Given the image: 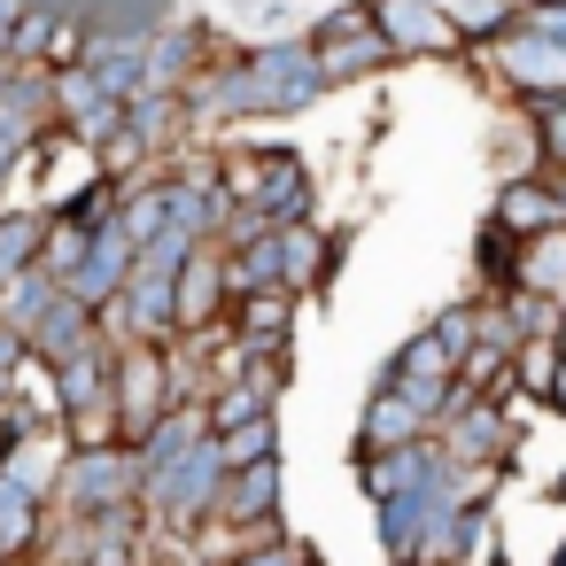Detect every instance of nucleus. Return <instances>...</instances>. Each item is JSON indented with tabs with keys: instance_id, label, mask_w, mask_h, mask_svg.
<instances>
[{
	"instance_id": "obj_20",
	"label": "nucleus",
	"mask_w": 566,
	"mask_h": 566,
	"mask_svg": "<svg viewBox=\"0 0 566 566\" xmlns=\"http://www.w3.org/2000/svg\"><path fill=\"white\" fill-rule=\"evenodd\" d=\"M551 380H558V342H551V334L520 342V349H512V388H520V403H543Z\"/></svg>"
},
{
	"instance_id": "obj_6",
	"label": "nucleus",
	"mask_w": 566,
	"mask_h": 566,
	"mask_svg": "<svg viewBox=\"0 0 566 566\" xmlns=\"http://www.w3.org/2000/svg\"><path fill=\"white\" fill-rule=\"evenodd\" d=\"M171 311H179V334H218L226 311H233V280H226V241H195L187 264L171 272Z\"/></svg>"
},
{
	"instance_id": "obj_22",
	"label": "nucleus",
	"mask_w": 566,
	"mask_h": 566,
	"mask_svg": "<svg viewBox=\"0 0 566 566\" xmlns=\"http://www.w3.org/2000/svg\"><path fill=\"white\" fill-rule=\"evenodd\" d=\"M535 148H543V171H566V102L535 109Z\"/></svg>"
},
{
	"instance_id": "obj_27",
	"label": "nucleus",
	"mask_w": 566,
	"mask_h": 566,
	"mask_svg": "<svg viewBox=\"0 0 566 566\" xmlns=\"http://www.w3.org/2000/svg\"><path fill=\"white\" fill-rule=\"evenodd\" d=\"M0 566H9V558H0Z\"/></svg>"
},
{
	"instance_id": "obj_5",
	"label": "nucleus",
	"mask_w": 566,
	"mask_h": 566,
	"mask_svg": "<svg viewBox=\"0 0 566 566\" xmlns=\"http://www.w3.org/2000/svg\"><path fill=\"white\" fill-rule=\"evenodd\" d=\"M373 24L396 48V63H465L473 55L434 0H373Z\"/></svg>"
},
{
	"instance_id": "obj_2",
	"label": "nucleus",
	"mask_w": 566,
	"mask_h": 566,
	"mask_svg": "<svg viewBox=\"0 0 566 566\" xmlns=\"http://www.w3.org/2000/svg\"><path fill=\"white\" fill-rule=\"evenodd\" d=\"M458 71H481L512 109H543V102H566V48L551 32H535L527 17H512L489 48H473Z\"/></svg>"
},
{
	"instance_id": "obj_9",
	"label": "nucleus",
	"mask_w": 566,
	"mask_h": 566,
	"mask_svg": "<svg viewBox=\"0 0 566 566\" xmlns=\"http://www.w3.org/2000/svg\"><path fill=\"white\" fill-rule=\"evenodd\" d=\"M434 434V419L403 396V388H365V411H357V450L349 458H365V450H411V442H427Z\"/></svg>"
},
{
	"instance_id": "obj_13",
	"label": "nucleus",
	"mask_w": 566,
	"mask_h": 566,
	"mask_svg": "<svg viewBox=\"0 0 566 566\" xmlns=\"http://www.w3.org/2000/svg\"><path fill=\"white\" fill-rule=\"evenodd\" d=\"M465 272H473V287H481V295H504V287H512V272H520V233H504V226H496V218L481 210Z\"/></svg>"
},
{
	"instance_id": "obj_15",
	"label": "nucleus",
	"mask_w": 566,
	"mask_h": 566,
	"mask_svg": "<svg viewBox=\"0 0 566 566\" xmlns=\"http://www.w3.org/2000/svg\"><path fill=\"white\" fill-rule=\"evenodd\" d=\"M40 241H48V210H32V202H0V287L40 264Z\"/></svg>"
},
{
	"instance_id": "obj_10",
	"label": "nucleus",
	"mask_w": 566,
	"mask_h": 566,
	"mask_svg": "<svg viewBox=\"0 0 566 566\" xmlns=\"http://www.w3.org/2000/svg\"><path fill=\"white\" fill-rule=\"evenodd\" d=\"M86 342H102V311H94V303H78L71 287H55V295H48V311H40V326H32V357L63 365V357H71V349H86Z\"/></svg>"
},
{
	"instance_id": "obj_26",
	"label": "nucleus",
	"mask_w": 566,
	"mask_h": 566,
	"mask_svg": "<svg viewBox=\"0 0 566 566\" xmlns=\"http://www.w3.org/2000/svg\"><path fill=\"white\" fill-rule=\"evenodd\" d=\"M551 342H558V357H566V303H558V334H551Z\"/></svg>"
},
{
	"instance_id": "obj_23",
	"label": "nucleus",
	"mask_w": 566,
	"mask_h": 566,
	"mask_svg": "<svg viewBox=\"0 0 566 566\" xmlns=\"http://www.w3.org/2000/svg\"><path fill=\"white\" fill-rule=\"evenodd\" d=\"M527 24H535V32H551V40L566 48V0H535V9H527Z\"/></svg>"
},
{
	"instance_id": "obj_8",
	"label": "nucleus",
	"mask_w": 566,
	"mask_h": 566,
	"mask_svg": "<svg viewBox=\"0 0 566 566\" xmlns=\"http://www.w3.org/2000/svg\"><path fill=\"white\" fill-rule=\"evenodd\" d=\"M489 218L504 226V233H551V226H566V187L551 179V171H512V179H496V195H489Z\"/></svg>"
},
{
	"instance_id": "obj_24",
	"label": "nucleus",
	"mask_w": 566,
	"mask_h": 566,
	"mask_svg": "<svg viewBox=\"0 0 566 566\" xmlns=\"http://www.w3.org/2000/svg\"><path fill=\"white\" fill-rule=\"evenodd\" d=\"M543 411H551V419H566V357H558V380H551V396H543Z\"/></svg>"
},
{
	"instance_id": "obj_19",
	"label": "nucleus",
	"mask_w": 566,
	"mask_h": 566,
	"mask_svg": "<svg viewBox=\"0 0 566 566\" xmlns=\"http://www.w3.org/2000/svg\"><path fill=\"white\" fill-rule=\"evenodd\" d=\"M434 9L458 24V40H465V48H489V40H496V32L520 17L512 0H434Z\"/></svg>"
},
{
	"instance_id": "obj_18",
	"label": "nucleus",
	"mask_w": 566,
	"mask_h": 566,
	"mask_svg": "<svg viewBox=\"0 0 566 566\" xmlns=\"http://www.w3.org/2000/svg\"><path fill=\"white\" fill-rule=\"evenodd\" d=\"M86 249H94V233H86L78 218H63V210H48V241H40V272H48L55 287H63L71 272H78V256H86Z\"/></svg>"
},
{
	"instance_id": "obj_21",
	"label": "nucleus",
	"mask_w": 566,
	"mask_h": 566,
	"mask_svg": "<svg viewBox=\"0 0 566 566\" xmlns=\"http://www.w3.org/2000/svg\"><path fill=\"white\" fill-rule=\"evenodd\" d=\"M427 326L442 334V349H450V357H465V349L481 342V287H465V295H450V303H442V311H434Z\"/></svg>"
},
{
	"instance_id": "obj_3",
	"label": "nucleus",
	"mask_w": 566,
	"mask_h": 566,
	"mask_svg": "<svg viewBox=\"0 0 566 566\" xmlns=\"http://www.w3.org/2000/svg\"><path fill=\"white\" fill-rule=\"evenodd\" d=\"M125 504H140V458H133V442L63 450V473H55L48 512H63V520H102V512H125Z\"/></svg>"
},
{
	"instance_id": "obj_25",
	"label": "nucleus",
	"mask_w": 566,
	"mask_h": 566,
	"mask_svg": "<svg viewBox=\"0 0 566 566\" xmlns=\"http://www.w3.org/2000/svg\"><path fill=\"white\" fill-rule=\"evenodd\" d=\"M543 496H551V504H566V473H551V489H543Z\"/></svg>"
},
{
	"instance_id": "obj_7",
	"label": "nucleus",
	"mask_w": 566,
	"mask_h": 566,
	"mask_svg": "<svg viewBox=\"0 0 566 566\" xmlns=\"http://www.w3.org/2000/svg\"><path fill=\"white\" fill-rule=\"evenodd\" d=\"M256 210H264L272 226H303V218H318V171H311V156H303V148H287V140H264Z\"/></svg>"
},
{
	"instance_id": "obj_14",
	"label": "nucleus",
	"mask_w": 566,
	"mask_h": 566,
	"mask_svg": "<svg viewBox=\"0 0 566 566\" xmlns=\"http://www.w3.org/2000/svg\"><path fill=\"white\" fill-rule=\"evenodd\" d=\"M512 287L566 303V226H551V233H527V241H520V272H512Z\"/></svg>"
},
{
	"instance_id": "obj_11",
	"label": "nucleus",
	"mask_w": 566,
	"mask_h": 566,
	"mask_svg": "<svg viewBox=\"0 0 566 566\" xmlns=\"http://www.w3.org/2000/svg\"><path fill=\"white\" fill-rule=\"evenodd\" d=\"M125 272H133V241H125V233H117V218H109V226L94 233V249L78 256V272H71L63 287H71L78 303H94V311H102V303H109V295L125 287Z\"/></svg>"
},
{
	"instance_id": "obj_17",
	"label": "nucleus",
	"mask_w": 566,
	"mask_h": 566,
	"mask_svg": "<svg viewBox=\"0 0 566 566\" xmlns=\"http://www.w3.org/2000/svg\"><path fill=\"white\" fill-rule=\"evenodd\" d=\"M311 24V9L303 0H241V17H233V32L256 48V40H295Z\"/></svg>"
},
{
	"instance_id": "obj_4",
	"label": "nucleus",
	"mask_w": 566,
	"mask_h": 566,
	"mask_svg": "<svg viewBox=\"0 0 566 566\" xmlns=\"http://www.w3.org/2000/svg\"><path fill=\"white\" fill-rule=\"evenodd\" d=\"M373 380H380V388H403L427 419H442V411H450V396H458V357H450V349H442V334L419 318V326L380 357V373H373Z\"/></svg>"
},
{
	"instance_id": "obj_16",
	"label": "nucleus",
	"mask_w": 566,
	"mask_h": 566,
	"mask_svg": "<svg viewBox=\"0 0 566 566\" xmlns=\"http://www.w3.org/2000/svg\"><path fill=\"white\" fill-rule=\"evenodd\" d=\"M210 450H218V465H226V473H241V465H264V458H280V411H256V419H241V427L210 434Z\"/></svg>"
},
{
	"instance_id": "obj_12",
	"label": "nucleus",
	"mask_w": 566,
	"mask_h": 566,
	"mask_svg": "<svg viewBox=\"0 0 566 566\" xmlns=\"http://www.w3.org/2000/svg\"><path fill=\"white\" fill-rule=\"evenodd\" d=\"M318 55V78H326V94H342V86H365V78H380V71H396V48L380 40V24L373 32H357V40H334V48H311Z\"/></svg>"
},
{
	"instance_id": "obj_1",
	"label": "nucleus",
	"mask_w": 566,
	"mask_h": 566,
	"mask_svg": "<svg viewBox=\"0 0 566 566\" xmlns=\"http://www.w3.org/2000/svg\"><path fill=\"white\" fill-rule=\"evenodd\" d=\"M326 102V78H318V55L311 40H256L241 55V125H287V117H311Z\"/></svg>"
}]
</instances>
